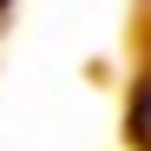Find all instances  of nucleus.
Listing matches in <instances>:
<instances>
[{
    "mask_svg": "<svg viewBox=\"0 0 151 151\" xmlns=\"http://www.w3.org/2000/svg\"><path fill=\"white\" fill-rule=\"evenodd\" d=\"M132 138L151 151V72L138 79V92H132Z\"/></svg>",
    "mask_w": 151,
    "mask_h": 151,
    "instance_id": "obj_1",
    "label": "nucleus"
},
{
    "mask_svg": "<svg viewBox=\"0 0 151 151\" xmlns=\"http://www.w3.org/2000/svg\"><path fill=\"white\" fill-rule=\"evenodd\" d=\"M0 7H7V0H0Z\"/></svg>",
    "mask_w": 151,
    "mask_h": 151,
    "instance_id": "obj_2",
    "label": "nucleus"
}]
</instances>
